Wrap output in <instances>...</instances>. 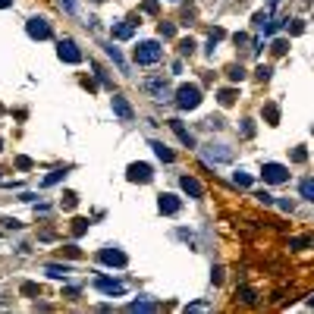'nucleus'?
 <instances>
[{
  "label": "nucleus",
  "mask_w": 314,
  "mask_h": 314,
  "mask_svg": "<svg viewBox=\"0 0 314 314\" xmlns=\"http://www.w3.org/2000/svg\"><path fill=\"white\" fill-rule=\"evenodd\" d=\"M160 57H164V47H160L157 41H141V44L135 47V63H141V66L157 63Z\"/></svg>",
  "instance_id": "1"
},
{
  "label": "nucleus",
  "mask_w": 314,
  "mask_h": 314,
  "mask_svg": "<svg viewBox=\"0 0 314 314\" xmlns=\"http://www.w3.org/2000/svg\"><path fill=\"white\" fill-rule=\"evenodd\" d=\"M176 104L179 110H195L201 104V91L198 85H179V91H176Z\"/></svg>",
  "instance_id": "2"
},
{
  "label": "nucleus",
  "mask_w": 314,
  "mask_h": 314,
  "mask_svg": "<svg viewBox=\"0 0 314 314\" xmlns=\"http://www.w3.org/2000/svg\"><path fill=\"white\" fill-rule=\"evenodd\" d=\"M261 176H264V182L279 185V182H286V179H289V170H286L283 164H274V160H270V164L261 167Z\"/></svg>",
  "instance_id": "3"
},
{
  "label": "nucleus",
  "mask_w": 314,
  "mask_h": 314,
  "mask_svg": "<svg viewBox=\"0 0 314 314\" xmlns=\"http://www.w3.org/2000/svg\"><path fill=\"white\" fill-rule=\"evenodd\" d=\"M201 157H205L208 164H226V160L233 157V151L226 145H208L205 151H201Z\"/></svg>",
  "instance_id": "4"
},
{
  "label": "nucleus",
  "mask_w": 314,
  "mask_h": 314,
  "mask_svg": "<svg viewBox=\"0 0 314 314\" xmlns=\"http://www.w3.org/2000/svg\"><path fill=\"white\" fill-rule=\"evenodd\" d=\"M57 54H60V60H66V63H79L82 60V50L75 47V41H70V38H63L60 44H57Z\"/></svg>",
  "instance_id": "5"
},
{
  "label": "nucleus",
  "mask_w": 314,
  "mask_h": 314,
  "mask_svg": "<svg viewBox=\"0 0 314 314\" xmlns=\"http://www.w3.org/2000/svg\"><path fill=\"white\" fill-rule=\"evenodd\" d=\"M25 32H29L32 38H38V41L50 38V25H47V19H41V16H35V19H29V25H25Z\"/></svg>",
  "instance_id": "6"
},
{
  "label": "nucleus",
  "mask_w": 314,
  "mask_h": 314,
  "mask_svg": "<svg viewBox=\"0 0 314 314\" xmlns=\"http://www.w3.org/2000/svg\"><path fill=\"white\" fill-rule=\"evenodd\" d=\"M145 91H151L154 101H170V85L164 79H148L145 82Z\"/></svg>",
  "instance_id": "7"
},
{
  "label": "nucleus",
  "mask_w": 314,
  "mask_h": 314,
  "mask_svg": "<svg viewBox=\"0 0 314 314\" xmlns=\"http://www.w3.org/2000/svg\"><path fill=\"white\" fill-rule=\"evenodd\" d=\"M126 176H129L132 182H151V179H154V173H151L148 164H129V173H126Z\"/></svg>",
  "instance_id": "8"
},
{
  "label": "nucleus",
  "mask_w": 314,
  "mask_h": 314,
  "mask_svg": "<svg viewBox=\"0 0 314 314\" xmlns=\"http://www.w3.org/2000/svg\"><path fill=\"white\" fill-rule=\"evenodd\" d=\"M95 286H98L101 292H107V295H123L126 292V286L120 283V279H107V277H98Z\"/></svg>",
  "instance_id": "9"
},
{
  "label": "nucleus",
  "mask_w": 314,
  "mask_h": 314,
  "mask_svg": "<svg viewBox=\"0 0 314 314\" xmlns=\"http://www.w3.org/2000/svg\"><path fill=\"white\" fill-rule=\"evenodd\" d=\"M98 258L104 261V264H110V267H126V254L120 248H101Z\"/></svg>",
  "instance_id": "10"
},
{
  "label": "nucleus",
  "mask_w": 314,
  "mask_h": 314,
  "mask_svg": "<svg viewBox=\"0 0 314 314\" xmlns=\"http://www.w3.org/2000/svg\"><path fill=\"white\" fill-rule=\"evenodd\" d=\"M170 129H173L176 135H179V141H182L185 148H195V135H192L189 129H185V126H182L179 120H170Z\"/></svg>",
  "instance_id": "11"
},
{
  "label": "nucleus",
  "mask_w": 314,
  "mask_h": 314,
  "mask_svg": "<svg viewBox=\"0 0 314 314\" xmlns=\"http://www.w3.org/2000/svg\"><path fill=\"white\" fill-rule=\"evenodd\" d=\"M179 185H182V192H185V195H192V198H201V195H205L201 182H198V179H192V176H182Z\"/></svg>",
  "instance_id": "12"
},
{
  "label": "nucleus",
  "mask_w": 314,
  "mask_h": 314,
  "mask_svg": "<svg viewBox=\"0 0 314 314\" xmlns=\"http://www.w3.org/2000/svg\"><path fill=\"white\" fill-rule=\"evenodd\" d=\"M157 208H160V214H176V210H179V198H176V195H160Z\"/></svg>",
  "instance_id": "13"
},
{
  "label": "nucleus",
  "mask_w": 314,
  "mask_h": 314,
  "mask_svg": "<svg viewBox=\"0 0 314 314\" xmlns=\"http://www.w3.org/2000/svg\"><path fill=\"white\" fill-rule=\"evenodd\" d=\"M113 113L116 116H120V120H132V107L129 104H126V98H120V95H113Z\"/></svg>",
  "instance_id": "14"
},
{
  "label": "nucleus",
  "mask_w": 314,
  "mask_h": 314,
  "mask_svg": "<svg viewBox=\"0 0 314 314\" xmlns=\"http://www.w3.org/2000/svg\"><path fill=\"white\" fill-rule=\"evenodd\" d=\"M151 148H154V154H157L160 160H164V164H173V157H176V154L164 145V141H151Z\"/></svg>",
  "instance_id": "15"
},
{
  "label": "nucleus",
  "mask_w": 314,
  "mask_h": 314,
  "mask_svg": "<svg viewBox=\"0 0 314 314\" xmlns=\"http://www.w3.org/2000/svg\"><path fill=\"white\" fill-rule=\"evenodd\" d=\"M132 29H135L132 22H123V25H113V29H110V35H113V38H129Z\"/></svg>",
  "instance_id": "16"
},
{
  "label": "nucleus",
  "mask_w": 314,
  "mask_h": 314,
  "mask_svg": "<svg viewBox=\"0 0 314 314\" xmlns=\"http://www.w3.org/2000/svg\"><path fill=\"white\" fill-rule=\"evenodd\" d=\"M44 270H47L54 279H66V277H70V267H60V264H47Z\"/></svg>",
  "instance_id": "17"
},
{
  "label": "nucleus",
  "mask_w": 314,
  "mask_h": 314,
  "mask_svg": "<svg viewBox=\"0 0 314 314\" xmlns=\"http://www.w3.org/2000/svg\"><path fill=\"white\" fill-rule=\"evenodd\" d=\"M302 198H308V201H314V179H302Z\"/></svg>",
  "instance_id": "18"
},
{
  "label": "nucleus",
  "mask_w": 314,
  "mask_h": 314,
  "mask_svg": "<svg viewBox=\"0 0 314 314\" xmlns=\"http://www.w3.org/2000/svg\"><path fill=\"white\" fill-rule=\"evenodd\" d=\"M233 182L239 185V189H248V185H251V176H248V173H242V170H239V173H233Z\"/></svg>",
  "instance_id": "19"
},
{
  "label": "nucleus",
  "mask_w": 314,
  "mask_h": 314,
  "mask_svg": "<svg viewBox=\"0 0 314 314\" xmlns=\"http://www.w3.org/2000/svg\"><path fill=\"white\" fill-rule=\"evenodd\" d=\"M107 54H110V57H113V63H116V66H120V70H126V60H123V54H120V50H116L113 44H110V47H107Z\"/></svg>",
  "instance_id": "20"
},
{
  "label": "nucleus",
  "mask_w": 314,
  "mask_h": 314,
  "mask_svg": "<svg viewBox=\"0 0 314 314\" xmlns=\"http://www.w3.org/2000/svg\"><path fill=\"white\" fill-rule=\"evenodd\" d=\"M233 101H236V91H230V88H223V91H220V104H223V107H230Z\"/></svg>",
  "instance_id": "21"
},
{
  "label": "nucleus",
  "mask_w": 314,
  "mask_h": 314,
  "mask_svg": "<svg viewBox=\"0 0 314 314\" xmlns=\"http://www.w3.org/2000/svg\"><path fill=\"white\" fill-rule=\"evenodd\" d=\"M63 176H66V170H54V173H50V176H47V179L41 182V185H54V182H60Z\"/></svg>",
  "instance_id": "22"
},
{
  "label": "nucleus",
  "mask_w": 314,
  "mask_h": 314,
  "mask_svg": "<svg viewBox=\"0 0 314 314\" xmlns=\"http://www.w3.org/2000/svg\"><path fill=\"white\" fill-rule=\"evenodd\" d=\"M129 311H154V305H151V302H132Z\"/></svg>",
  "instance_id": "23"
},
{
  "label": "nucleus",
  "mask_w": 314,
  "mask_h": 314,
  "mask_svg": "<svg viewBox=\"0 0 314 314\" xmlns=\"http://www.w3.org/2000/svg\"><path fill=\"white\" fill-rule=\"evenodd\" d=\"M85 230H88V220H75V223H72V233L75 236H82Z\"/></svg>",
  "instance_id": "24"
},
{
  "label": "nucleus",
  "mask_w": 314,
  "mask_h": 314,
  "mask_svg": "<svg viewBox=\"0 0 314 314\" xmlns=\"http://www.w3.org/2000/svg\"><path fill=\"white\" fill-rule=\"evenodd\" d=\"M242 135H245V139H251V135H254V126H251V120H242Z\"/></svg>",
  "instance_id": "25"
},
{
  "label": "nucleus",
  "mask_w": 314,
  "mask_h": 314,
  "mask_svg": "<svg viewBox=\"0 0 314 314\" xmlns=\"http://www.w3.org/2000/svg\"><path fill=\"white\" fill-rule=\"evenodd\" d=\"M160 35H164V38H173V35H176V29H173V25H170V22H167V25L160 22Z\"/></svg>",
  "instance_id": "26"
},
{
  "label": "nucleus",
  "mask_w": 314,
  "mask_h": 314,
  "mask_svg": "<svg viewBox=\"0 0 314 314\" xmlns=\"http://www.w3.org/2000/svg\"><path fill=\"white\" fill-rule=\"evenodd\" d=\"M254 198H258L261 205H274V195H267V192H258V195H254Z\"/></svg>",
  "instance_id": "27"
},
{
  "label": "nucleus",
  "mask_w": 314,
  "mask_h": 314,
  "mask_svg": "<svg viewBox=\"0 0 314 314\" xmlns=\"http://www.w3.org/2000/svg\"><path fill=\"white\" fill-rule=\"evenodd\" d=\"M179 47H182V54H189V57H192V50H195V41H192V38H185Z\"/></svg>",
  "instance_id": "28"
},
{
  "label": "nucleus",
  "mask_w": 314,
  "mask_h": 314,
  "mask_svg": "<svg viewBox=\"0 0 314 314\" xmlns=\"http://www.w3.org/2000/svg\"><path fill=\"white\" fill-rule=\"evenodd\" d=\"M63 208H75V195H72V192L63 195Z\"/></svg>",
  "instance_id": "29"
},
{
  "label": "nucleus",
  "mask_w": 314,
  "mask_h": 314,
  "mask_svg": "<svg viewBox=\"0 0 314 314\" xmlns=\"http://www.w3.org/2000/svg\"><path fill=\"white\" fill-rule=\"evenodd\" d=\"M242 75H245V72H242V66H233V70H230V79H233V82H239Z\"/></svg>",
  "instance_id": "30"
},
{
  "label": "nucleus",
  "mask_w": 314,
  "mask_h": 314,
  "mask_svg": "<svg viewBox=\"0 0 314 314\" xmlns=\"http://www.w3.org/2000/svg\"><path fill=\"white\" fill-rule=\"evenodd\" d=\"M277 116H279L277 107H267V120H270V126H277Z\"/></svg>",
  "instance_id": "31"
},
{
  "label": "nucleus",
  "mask_w": 314,
  "mask_h": 314,
  "mask_svg": "<svg viewBox=\"0 0 314 314\" xmlns=\"http://www.w3.org/2000/svg\"><path fill=\"white\" fill-rule=\"evenodd\" d=\"M286 47H289L286 41H277V44H274V54H286Z\"/></svg>",
  "instance_id": "32"
},
{
  "label": "nucleus",
  "mask_w": 314,
  "mask_h": 314,
  "mask_svg": "<svg viewBox=\"0 0 314 314\" xmlns=\"http://www.w3.org/2000/svg\"><path fill=\"white\" fill-rule=\"evenodd\" d=\"M258 79H270V66H258Z\"/></svg>",
  "instance_id": "33"
},
{
  "label": "nucleus",
  "mask_w": 314,
  "mask_h": 314,
  "mask_svg": "<svg viewBox=\"0 0 314 314\" xmlns=\"http://www.w3.org/2000/svg\"><path fill=\"white\" fill-rule=\"evenodd\" d=\"M60 6H63L66 13H72V10H75V3H72V0H60Z\"/></svg>",
  "instance_id": "34"
},
{
  "label": "nucleus",
  "mask_w": 314,
  "mask_h": 314,
  "mask_svg": "<svg viewBox=\"0 0 314 314\" xmlns=\"http://www.w3.org/2000/svg\"><path fill=\"white\" fill-rule=\"evenodd\" d=\"M292 160H299V164H302V160H305V151H302V148H295V151H292Z\"/></svg>",
  "instance_id": "35"
},
{
  "label": "nucleus",
  "mask_w": 314,
  "mask_h": 314,
  "mask_svg": "<svg viewBox=\"0 0 314 314\" xmlns=\"http://www.w3.org/2000/svg\"><path fill=\"white\" fill-rule=\"evenodd\" d=\"M13 3V0H0V6H10Z\"/></svg>",
  "instance_id": "36"
},
{
  "label": "nucleus",
  "mask_w": 314,
  "mask_h": 314,
  "mask_svg": "<svg viewBox=\"0 0 314 314\" xmlns=\"http://www.w3.org/2000/svg\"><path fill=\"white\" fill-rule=\"evenodd\" d=\"M311 305H314V299H311Z\"/></svg>",
  "instance_id": "37"
}]
</instances>
